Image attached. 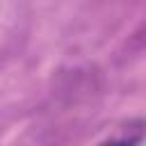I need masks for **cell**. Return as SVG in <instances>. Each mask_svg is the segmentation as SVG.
Wrapping results in <instances>:
<instances>
[{
    "mask_svg": "<svg viewBox=\"0 0 146 146\" xmlns=\"http://www.w3.org/2000/svg\"><path fill=\"white\" fill-rule=\"evenodd\" d=\"M141 137H144V121L137 119V121L132 123V128L128 130V135L114 137V139H105V141H100L98 146H139V144H141Z\"/></svg>",
    "mask_w": 146,
    "mask_h": 146,
    "instance_id": "cell-1",
    "label": "cell"
}]
</instances>
